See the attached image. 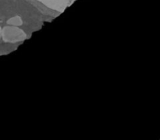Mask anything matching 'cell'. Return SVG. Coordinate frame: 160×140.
I'll return each mask as SVG.
<instances>
[{
	"label": "cell",
	"mask_w": 160,
	"mask_h": 140,
	"mask_svg": "<svg viewBox=\"0 0 160 140\" xmlns=\"http://www.w3.org/2000/svg\"><path fill=\"white\" fill-rule=\"evenodd\" d=\"M0 20H1V19H0Z\"/></svg>",
	"instance_id": "3"
},
{
	"label": "cell",
	"mask_w": 160,
	"mask_h": 140,
	"mask_svg": "<svg viewBox=\"0 0 160 140\" xmlns=\"http://www.w3.org/2000/svg\"><path fill=\"white\" fill-rule=\"evenodd\" d=\"M6 24L7 25H11V26H21L23 24V21H22L21 17L19 16H15L10 17L9 19H8L6 20Z\"/></svg>",
	"instance_id": "2"
},
{
	"label": "cell",
	"mask_w": 160,
	"mask_h": 140,
	"mask_svg": "<svg viewBox=\"0 0 160 140\" xmlns=\"http://www.w3.org/2000/svg\"><path fill=\"white\" fill-rule=\"evenodd\" d=\"M27 35L18 26L7 25L2 28V41L4 43H15L26 39Z\"/></svg>",
	"instance_id": "1"
}]
</instances>
